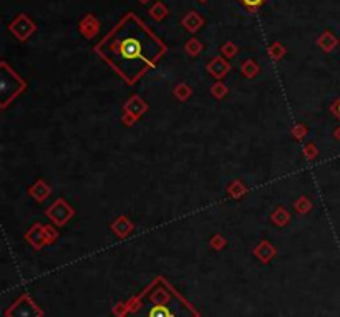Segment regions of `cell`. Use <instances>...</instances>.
Segmentation results:
<instances>
[{"label":"cell","instance_id":"1","mask_svg":"<svg viewBox=\"0 0 340 317\" xmlns=\"http://www.w3.org/2000/svg\"><path fill=\"white\" fill-rule=\"evenodd\" d=\"M97 52L124 82L135 83L154 67L166 47L138 17L128 14L97 45Z\"/></svg>","mask_w":340,"mask_h":317},{"label":"cell","instance_id":"6","mask_svg":"<svg viewBox=\"0 0 340 317\" xmlns=\"http://www.w3.org/2000/svg\"><path fill=\"white\" fill-rule=\"evenodd\" d=\"M338 136H340V131H338Z\"/></svg>","mask_w":340,"mask_h":317},{"label":"cell","instance_id":"4","mask_svg":"<svg viewBox=\"0 0 340 317\" xmlns=\"http://www.w3.org/2000/svg\"><path fill=\"white\" fill-rule=\"evenodd\" d=\"M333 113H335V115H337V116L340 118V100L337 101L335 105H333Z\"/></svg>","mask_w":340,"mask_h":317},{"label":"cell","instance_id":"2","mask_svg":"<svg viewBox=\"0 0 340 317\" xmlns=\"http://www.w3.org/2000/svg\"><path fill=\"white\" fill-rule=\"evenodd\" d=\"M145 317H175V310L166 302H158L154 301L148 306Z\"/></svg>","mask_w":340,"mask_h":317},{"label":"cell","instance_id":"3","mask_svg":"<svg viewBox=\"0 0 340 317\" xmlns=\"http://www.w3.org/2000/svg\"><path fill=\"white\" fill-rule=\"evenodd\" d=\"M241 2L246 5V7H249V9H258V7H261V5L266 2V0H241Z\"/></svg>","mask_w":340,"mask_h":317},{"label":"cell","instance_id":"5","mask_svg":"<svg viewBox=\"0 0 340 317\" xmlns=\"http://www.w3.org/2000/svg\"><path fill=\"white\" fill-rule=\"evenodd\" d=\"M140 2H146V0H140Z\"/></svg>","mask_w":340,"mask_h":317}]
</instances>
